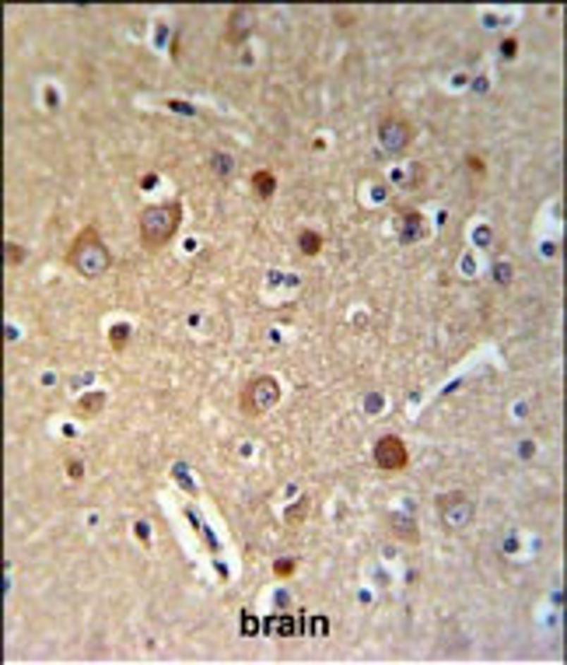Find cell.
Masks as SVG:
<instances>
[{
	"instance_id": "6da1fadb",
	"label": "cell",
	"mask_w": 567,
	"mask_h": 665,
	"mask_svg": "<svg viewBox=\"0 0 567 665\" xmlns=\"http://www.w3.org/2000/svg\"><path fill=\"white\" fill-rule=\"evenodd\" d=\"M179 224H183V203L179 200H169V203H151L140 210L137 217V238L147 252H161L176 235H179Z\"/></svg>"
},
{
	"instance_id": "7a4b0ae2",
	"label": "cell",
	"mask_w": 567,
	"mask_h": 665,
	"mask_svg": "<svg viewBox=\"0 0 567 665\" xmlns=\"http://www.w3.org/2000/svg\"><path fill=\"white\" fill-rule=\"evenodd\" d=\"M67 263H71V270L81 274L85 281H98V277H105V274L112 270V252H109V245L102 242V235H98L94 224H88V228L78 231V238H74L71 249H67Z\"/></svg>"
},
{
	"instance_id": "3957f363",
	"label": "cell",
	"mask_w": 567,
	"mask_h": 665,
	"mask_svg": "<svg viewBox=\"0 0 567 665\" xmlns=\"http://www.w3.org/2000/svg\"><path fill=\"white\" fill-rule=\"evenodd\" d=\"M281 403V382L274 375H252L245 382V389L238 392V410L245 417H263Z\"/></svg>"
},
{
	"instance_id": "277c9868",
	"label": "cell",
	"mask_w": 567,
	"mask_h": 665,
	"mask_svg": "<svg viewBox=\"0 0 567 665\" xmlns=\"http://www.w3.org/2000/svg\"><path fill=\"white\" fill-rule=\"evenodd\" d=\"M438 518L445 525V532H470L472 522H476V501H470V494L463 490H452V494H441L438 497Z\"/></svg>"
},
{
	"instance_id": "5b68a950",
	"label": "cell",
	"mask_w": 567,
	"mask_h": 665,
	"mask_svg": "<svg viewBox=\"0 0 567 665\" xmlns=\"http://www.w3.org/2000/svg\"><path fill=\"white\" fill-rule=\"evenodd\" d=\"M375 137H378V147H382L385 154L399 158V154L413 144V123H410L406 116H399V112H389V116L378 119Z\"/></svg>"
},
{
	"instance_id": "8992f818",
	"label": "cell",
	"mask_w": 567,
	"mask_h": 665,
	"mask_svg": "<svg viewBox=\"0 0 567 665\" xmlns=\"http://www.w3.org/2000/svg\"><path fill=\"white\" fill-rule=\"evenodd\" d=\"M372 459L382 473H403L410 466V449L399 434H382L372 449Z\"/></svg>"
},
{
	"instance_id": "52a82bcc",
	"label": "cell",
	"mask_w": 567,
	"mask_h": 665,
	"mask_svg": "<svg viewBox=\"0 0 567 665\" xmlns=\"http://www.w3.org/2000/svg\"><path fill=\"white\" fill-rule=\"evenodd\" d=\"M256 28V11L252 7H235L228 14V25H224V42L228 46H242Z\"/></svg>"
},
{
	"instance_id": "ba28073f",
	"label": "cell",
	"mask_w": 567,
	"mask_h": 665,
	"mask_svg": "<svg viewBox=\"0 0 567 665\" xmlns=\"http://www.w3.org/2000/svg\"><path fill=\"white\" fill-rule=\"evenodd\" d=\"M417 238H424V217H420L417 210H406V214H403V231H399V242H403V245H410V242H417Z\"/></svg>"
},
{
	"instance_id": "9c48e42d",
	"label": "cell",
	"mask_w": 567,
	"mask_h": 665,
	"mask_svg": "<svg viewBox=\"0 0 567 665\" xmlns=\"http://www.w3.org/2000/svg\"><path fill=\"white\" fill-rule=\"evenodd\" d=\"M252 193H256L260 200H274V193H277V176H274L270 169L252 172Z\"/></svg>"
},
{
	"instance_id": "30bf717a",
	"label": "cell",
	"mask_w": 567,
	"mask_h": 665,
	"mask_svg": "<svg viewBox=\"0 0 567 665\" xmlns=\"http://www.w3.org/2000/svg\"><path fill=\"white\" fill-rule=\"evenodd\" d=\"M210 172H214L221 183H231V179H235V158L224 154V151H214V154H210Z\"/></svg>"
},
{
	"instance_id": "8fae6325",
	"label": "cell",
	"mask_w": 567,
	"mask_h": 665,
	"mask_svg": "<svg viewBox=\"0 0 567 665\" xmlns=\"http://www.w3.org/2000/svg\"><path fill=\"white\" fill-rule=\"evenodd\" d=\"M322 245H326V238H322L319 231H312V228H301V231H298V252H301V256H319Z\"/></svg>"
},
{
	"instance_id": "7c38bea8",
	"label": "cell",
	"mask_w": 567,
	"mask_h": 665,
	"mask_svg": "<svg viewBox=\"0 0 567 665\" xmlns=\"http://www.w3.org/2000/svg\"><path fill=\"white\" fill-rule=\"evenodd\" d=\"M105 403H109V396H105V392H88V396H81V399H78V406H74V410H78L81 417H98V413L105 410Z\"/></svg>"
},
{
	"instance_id": "4fadbf2b",
	"label": "cell",
	"mask_w": 567,
	"mask_h": 665,
	"mask_svg": "<svg viewBox=\"0 0 567 665\" xmlns=\"http://www.w3.org/2000/svg\"><path fill=\"white\" fill-rule=\"evenodd\" d=\"M308 511H312V497L305 494V497H298V504H294V508H287V511H284V522H287V525H301V522L308 518Z\"/></svg>"
},
{
	"instance_id": "5bb4252c",
	"label": "cell",
	"mask_w": 567,
	"mask_h": 665,
	"mask_svg": "<svg viewBox=\"0 0 567 665\" xmlns=\"http://www.w3.org/2000/svg\"><path fill=\"white\" fill-rule=\"evenodd\" d=\"M389 525H392V536H399V539H406V543H417V532H413V522H410V518L392 515Z\"/></svg>"
},
{
	"instance_id": "9a60e30c",
	"label": "cell",
	"mask_w": 567,
	"mask_h": 665,
	"mask_svg": "<svg viewBox=\"0 0 567 665\" xmlns=\"http://www.w3.org/2000/svg\"><path fill=\"white\" fill-rule=\"evenodd\" d=\"M126 343H130V326H123V322L112 326L109 329V347L112 350H126Z\"/></svg>"
},
{
	"instance_id": "2e32d148",
	"label": "cell",
	"mask_w": 567,
	"mask_h": 665,
	"mask_svg": "<svg viewBox=\"0 0 567 665\" xmlns=\"http://www.w3.org/2000/svg\"><path fill=\"white\" fill-rule=\"evenodd\" d=\"M466 172H470L472 183H483V176H487V161L476 158V154H466Z\"/></svg>"
},
{
	"instance_id": "e0dca14e",
	"label": "cell",
	"mask_w": 567,
	"mask_h": 665,
	"mask_svg": "<svg viewBox=\"0 0 567 665\" xmlns=\"http://www.w3.org/2000/svg\"><path fill=\"white\" fill-rule=\"evenodd\" d=\"M21 260H25V249H21L18 242H4V263H7V267H18Z\"/></svg>"
},
{
	"instance_id": "ac0fdd59",
	"label": "cell",
	"mask_w": 567,
	"mask_h": 665,
	"mask_svg": "<svg viewBox=\"0 0 567 665\" xmlns=\"http://www.w3.org/2000/svg\"><path fill=\"white\" fill-rule=\"evenodd\" d=\"M424 179H427V169H424V165H410V179H406V186H410V190H417Z\"/></svg>"
},
{
	"instance_id": "d6986e66",
	"label": "cell",
	"mask_w": 567,
	"mask_h": 665,
	"mask_svg": "<svg viewBox=\"0 0 567 665\" xmlns=\"http://www.w3.org/2000/svg\"><path fill=\"white\" fill-rule=\"evenodd\" d=\"M501 56H504V60H515V56H518V39H515V35H508V39L501 42Z\"/></svg>"
},
{
	"instance_id": "ffe728a7",
	"label": "cell",
	"mask_w": 567,
	"mask_h": 665,
	"mask_svg": "<svg viewBox=\"0 0 567 665\" xmlns=\"http://www.w3.org/2000/svg\"><path fill=\"white\" fill-rule=\"evenodd\" d=\"M67 476L78 483V480H85V463L81 459H67Z\"/></svg>"
},
{
	"instance_id": "44dd1931",
	"label": "cell",
	"mask_w": 567,
	"mask_h": 665,
	"mask_svg": "<svg viewBox=\"0 0 567 665\" xmlns=\"http://www.w3.org/2000/svg\"><path fill=\"white\" fill-rule=\"evenodd\" d=\"M333 21H336L340 28H350V25H354V14H350V11H336V14H333Z\"/></svg>"
},
{
	"instance_id": "7402d4cb",
	"label": "cell",
	"mask_w": 567,
	"mask_h": 665,
	"mask_svg": "<svg viewBox=\"0 0 567 665\" xmlns=\"http://www.w3.org/2000/svg\"><path fill=\"white\" fill-rule=\"evenodd\" d=\"M274 574H277V578H287V574H294V561H277V564H274Z\"/></svg>"
}]
</instances>
